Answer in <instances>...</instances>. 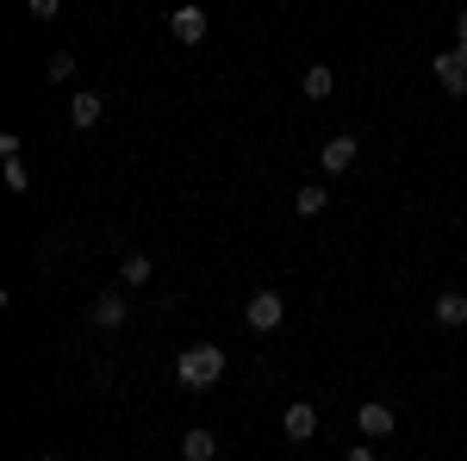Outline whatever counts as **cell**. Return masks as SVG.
<instances>
[{
  "label": "cell",
  "instance_id": "11",
  "mask_svg": "<svg viewBox=\"0 0 467 461\" xmlns=\"http://www.w3.org/2000/svg\"><path fill=\"white\" fill-rule=\"evenodd\" d=\"M299 94H306V100H330V94H337V69H330V63H306Z\"/></svg>",
  "mask_w": 467,
  "mask_h": 461
},
{
  "label": "cell",
  "instance_id": "16",
  "mask_svg": "<svg viewBox=\"0 0 467 461\" xmlns=\"http://www.w3.org/2000/svg\"><path fill=\"white\" fill-rule=\"evenodd\" d=\"M44 75H50V81H75V57H69V50H57V57L44 63Z\"/></svg>",
  "mask_w": 467,
  "mask_h": 461
},
{
  "label": "cell",
  "instance_id": "6",
  "mask_svg": "<svg viewBox=\"0 0 467 461\" xmlns=\"http://www.w3.org/2000/svg\"><path fill=\"white\" fill-rule=\"evenodd\" d=\"M356 430H361V443H380V436H393V430H399L393 405H387V399H368V405H356Z\"/></svg>",
  "mask_w": 467,
  "mask_h": 461
},
{
  "label": "cell",
  "instance_id": "8",
  "mask_svg": "<svg viewBox=\"0 0 467 461\" xmlns=\"http://www.w3.org/2000/svg\"><path fill=\"white\" fill-rule=\"evenodd\" d=\"M281 430H287V443H312L318 436V405L312 399H293L287 412H281Z\"/></svg>",
  "mask_w": 467,
  "mask_h": 461
},
{
  "label": "cell",
  "instance_id": "3",
  "mask_svg": "<svg viewBox=\"0 0 467 461\" xmlns=\"http://www.w3.org/2000/svg\"><path fill=\"white\" fill-rule=\"evenodd\" d=\"M431 75H436V88H442L449 100H462V94H467V57L455 50V44H449V50H436V57H431Z\"/></svg>",
  "mask_w": 467,
  "mask_h": 461
},
{
  "label": "cell",
  "instance_id": "17",
  "mask_svg": "<svg viewBox=\"0 0 467 461\" xmlns=\"http://www.w3.org/2000/svg\"><path fill=\"white\" fill-rule=\"evenodd\" d=\"M26 13H32V19H57V13H63V0H26Z\"/></svg>",
  "mask_w": 467,
  "mask_h": 461
},
{
  "label": "cell",
  "instance_id": "2",
  "mask_svg": "<svg viewBox=\"0 0 467 461\" xmlns=\"http://www.w3.org/2000/svg\"><path fill=\"white\" fill-rule=\"evenodd\" d=\"M244 324H250L255 337H275V330L287 324V299H281L275 287H262V293H250V306H244Z\"/></svg>",
  "mask_w": 467,
  "mask_h": 461
},
{
  "label": "cell",
  "instance_id": "7",
  "mask_svg": "<svg viewBox=\"0 0 467 461\" xmlns=\"http://www.w3.org/2000/svg\"><path fill=\"white\" fill-rule=\"evenodd\" d=\"M169 32H175V44H187V50H193V44H206V32H213V26H206V13L187 0V6H175V13H169Z\"/></svg>",
  "mask_w": 467,
  "mask_h": 461
},
{
  "label": "cell",
  "instance_id": "14",
  "mask_svg": "<svg viewBox=\"0 0 467 461\" xmlns=\"http://www.w3.org/2000/svg\"><path fill=\"white\" fill-rule=\"evenodd\" d=\"M150 281V256L144 249H131L125 262H119V287H144Z\"/></svg>",
  "mask_w": 467,
  "mask_h": 461
},
{
  "label": "cell",
  "instance_id": "5",
  "mask_svg": "<svg viewBox=\"0 0 467 461\" xmlns=\"http://www.w3.org/2000/svg\"><path fill=\"white\" fill-rule=\"evenodd\" d=\"M356 156H361V138H356V131H337V138H324V150H318L324 175H349V169H356Z\"/></svg>",
  "mask_w": 467,
  "mask_h": 461
},
{
  "label": "cell",
  "instance_id": "18",
  "mask_svg": "<svg viewBox=\"0 0 467 461\" xmlns=\"http://www.w3.org/2000/svg\"><path fill=\"white\" fill-rule=\"evenodd\" d=\"M455 50H462V57H467V6H462V13H455Z\"/></svg>",
  "mask_w": 467,
  "mask_h": 461
},
{
  "label": "cell",
  "instance_id": "19",
  "mask_svg": "<svg viewBox=\"0 0 467 461\" xmlns=\"http://www.w3.org/2000/svg\"><path fill=\"white\" fill-rule=\"evenodd\" d=\"M343 461H374V449H368V443H356V449H349Z\"/></svg>",
  "mask_w": 467,
  "mask_h": 461
},
{
  "label": "cell",
  "instance_id": "15",
  "mask_svg": "<svg viewBox=\"0 0 467 461\" xmlns=\"http://www.w3.org/2000/svg\"><path fill=\"white\" fill-rule=\"evenodd\" d=\"M6 194H32V169H26V162H19V156H6Z\"/></svg>",
  "mask_w": 467,
  "mask_h": 461
},
{
  "label": "cell",
  "instance_id": "9",
  "mask_svg": "<svg viewBox=\"0 0 467 461\" xmlns=\"http://www.w3.org/2000/svg\"><path fill=\"white\" fill-rule=\"evenodd\" d=\"M100 112H107V100H100L94 88H75V100H69V125H75V131H94Z\"/></svg>",
  "mask_w": 467,
  "mask_h": 461
},
{
  "label": "cell",
  "instance_id": "12",
  "mask_svg": "<svg viewBox=\"0 0 467 461\" xmlns=\"http://www.w3.org/2000/svg\"><path fill=\"white\" fill-rule=\"evenodd\" d=\"M324 206H330V187H324V181H306V187L293 194V213L299 218H318Z\"/></svg>",
  "mask_w": 467,
  "mask_h": 461
},
{
  "label": "cell",
  "instance_id": "4",
  "mask_svg": "<svg viewBox=\"0 0 467 461\" xmlns=\"http://www.w3.org/2000/svg\"><path fill=\"white\" fill-rule=\"evenodd\" d=\"M88 324H94V330H125V324H131V299H125V287H107V293L94 299Z\"/></svg>",
  "mask_w": 467,
  "mask_h": 461
},
{
  "label": "cell",
  "instance_id": "1",
  "mask_svg": "<svg viewBox=\"0 0 467 461\" xmlns=\"http://www.w3.org/2000/svg\"><path fill=\"white\" fill-rule=\"evenodd\" d=\"M175 381L187 393H213L218 381H224V350H218V343H187V350L175 355Z\"/></svg>",
  "mask_w": 467,
  "mask_h": 461
},
{
  "label": "cell",
  "instance_id": "20",
  "mask_svg": "<svg viewBox=\"0 0 467 461\" xmlns=\"http://www.w3.org/2000/svg\"><path fill=\"white\" fill-rule=\"evenodd\" d=\"M32 461H69V456H32Z\"/></svg>",
  "mask_w": 467,
  "mask_h": 461
},
{
  "label": "cell",
  "instance_id": "13",
  "mask_svg": "<svg viewBox=\"0 0 467 461\" xmlns=\"http://www.w3.org/2000/svg\"><path fill=\"white\" fill-rule=\"evenodd\" d=\"M213 456H218L213 430H181V461H213Z\"/></svg>",
  "mask_w": 467,
  "mask_h": 461
},
{
  "label": "cell",
  "instance_id": "10",
  "mask_svg": "<svg viewBox=\"0 0 467 461\" xmlns=\"http://www.w3.org/2000/svg\"><path fill=\"white\" fill-rule=\"evenodd\" d=\"M436 324H442V330H462L467 324V293L462 287H442V293H436Z\"/></svg>",
  "mask_w": 467,
  "mask_h": 461
}]
</instances>
